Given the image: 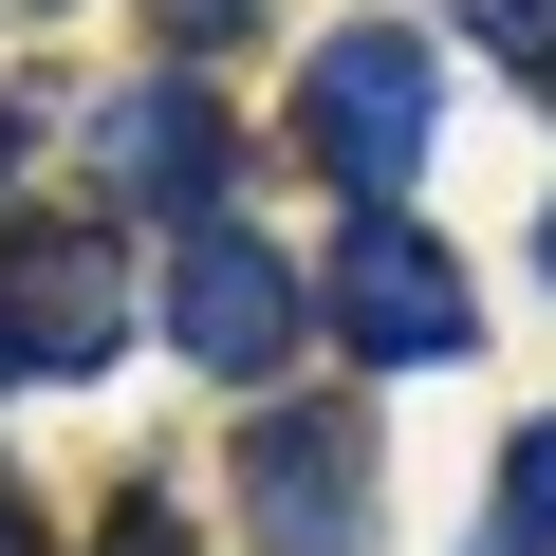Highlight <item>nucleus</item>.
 <instances>
[{"instance_id": "obj_1", "label": "nucleus", "mask_w": 556, "mask_h": 556, "mask_svg": "<svg viewBox=\"0 0 556 556\" xmlns=\"http://www.w3.org/2000/svg\"><path fill=\"white\" fill-rule=\"evenodd\" d=\"M298 130H316V167H334L353 204H408V186H427V149H445V56H427L408 20H353V38H316Z\"/></svg>"}, {"instance_id": "obj_2", "label": "nucleus", "mask_w": 556, "mask_h": 556, "mask_svg": "<svg viewBox=\"0 0 556 556\" xmlns=\"http://www.w3.org/2000/svg\"><path fill=\"white\" fill-rule=\"evenodd\" d=\"M241 519H260V556H371V408L260 390L241 408Z\"/></svg>"}, {"instance_id": "obj_3", "label": "nucleus", "mask_w": 556, "mask_h": 556, "mask_svg": "<svg viewBox=\"0 0 556 556\" xmlns=\"http://www.w3.org/2000/svg\"><path fill=\"white\" fill-rule=\"evenodd\" d=\"M130 353V278L112 241H0V390H56Z\"/></svg>"}, {"instance_id": "obj_4", "label": "nucleus", "mask_w": 556, "mask_h": 556, "mask_svg": "<svg viewBox=\"0 0 556 556\" xmlns=\"http://www.w3.org/2000/svg\"><path fill=\"white\" fill-rule=\"evenodd\" d=\"M93 167H112V204L204 223V204L241 186V112H223V93H186V75H149V93H112V112H93Z\"/></svg>"}, {"instance_id": "obj_5", "label": "nucleus", "mask_w": 556, "mask_h": 556, "mask_svg": "<svg viewBox=\"0 0 556 556\" xmlns=\"http://www.w3.org/2000/svg\"><path fill=\"white\" fill-rule=\"evenodd\" d=\"M167 334H186V371H223V390H260L278 353H298V278H278V241H241V223H204V241L167 260Z\"/></svg>"}, {"instance_id": "obj_6", "label": "nucleus", "mask_w": 556, "mask_h": 556, "mask_svg": "<svg viewBox=\"0 0 556 556\" xmlns=\"http://www.w3.org/2000/svg\"><path fill=\"white\" fill-rule=\"evenodd\" d=\"M334 334H353V353H464L482 316H464V278H445L427 223H353V241H334Z\"/></svg>"}, {"instance_id": "obj_7", "label": "nucleus", "mask_w": 556, "mask_h": 556, "mask_svg": "<svg viewBox=\"0 0 556 556\" xmlns=\"http://www.w3.org/2000/svg\"><path fill=\"white\" fill-rule=\"evenodd\" d=\"M501 538H519V556H556V408L501 445Z\"/></svg>"}, {"instance_id": "obj_8", "label": "nucleus", "mask_w": 556, "mask_h": 556, "mask_svg": "<svg viewBox=\"0 0 556 556\" xmlns=\"http://www.w3.org/2000/svg\"><path fill=\"white\" fill-rule=\"evenodd\" d=\"M464 20H482V56H501L519 93H556V0H464Z\"/></svg>"}, {"instance_id": "obj_9", "label": "nucleus", "mask_w": 556, "mask_h": 556, "mask_svg": "<svg viewBox=\"0 0 556 556\" xmlns=\"http://www.w3.org/2000/svg\"><path fill=\"white\" fill-rule=\"evenodd\" d=\"M167 20V56H223V38H260V0H149Z\"/></svg>"}, {"instance_id": "obj_10", "label": "nucleus", "mask_w": 556, "mask_h": 556, "mask_svg": "<svg viewBox=\"0 0 556 556\" xmlns=\"http://www.w3.org/2000/svg\"><path fill=\"white\" fill-rule=\"evenodd\" d=\"M20 538H38V519H20V482H0V556H20Z\"/></svg>"}, {"instance_id": "obj_11", "label": "nucleus", "mask_w": 556, "mask_h": 556, "mask_svg": "<svg viewBox=\"0 0 556 556\" xmlns=\"http://www.w3.org/2000/svg\"><path fill=\"white\" fill-rule=\"evenodd\" d=\"M538 278H556V204H538Z\"/></svg>"}, {"instance_id": "obj_12", "label": "nucleus", "mask_w": 556, "mask_h": 556, "mask_svg": "<svg viewBox=\"0 0 556 556\" xmlns=\"http://www.w3.org/2000/svg\"><path fill=\"white\" fill-rule=\"evenodd\" d=\"M482 556H519V538H482Z\"/></svg>"}]
</instances>
